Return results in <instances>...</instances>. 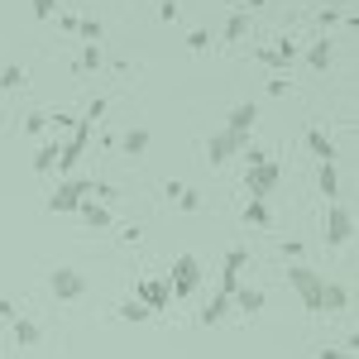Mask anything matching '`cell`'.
Masks as SVG:
<instances>
[{"mask_svg":"<svg viewBox=\"0 0 359 359\" xmlns=\"http://www.w3.org/2000/svg\"><path fill=\"white\" fill-rule=\"evenodd\" d=\"M316 20H321V29H331V25H340L345 15H340V10H326V15H316Z\"/></svg>","mask_w":359,"mask_h":359,"instance_id":"obj_36","label":"cell"},{"mask_svg":"<svg viewBox=\"0 0 359 359\" xmlns=\"http://www.w3.org/2000/svg\"><path fill=\"white\" fill-rule=\"evenodd\" d=\"M306 62H311L316 72H326V67L335 62V48H331V39H316V43L306 48Z\"/></svg>","mask_w":359,"mask_h":359,"instance_id":"obj_16","label":"cell"},{"mask_svg":"<svg viewBox=\"0 0 359 359\" xmlns=\"http://www.w3.org/2000/svg\"><path fill=\"white\" fill-rule=\"evenodd\" d=\"M34 15L39 20H57V0H34Z\"/></svg>","mask_w":359,"mask_h":359,"instance_id":"obj_32","label":"cell"},{"mask_svg":"<svg viewBox=\"0 0 359 359\" xmlns=\"http://www.w3.org/2000/svg\"><path fill=\"white\" fill-rule=\"evenodd\" d=\"M321 311H350V287L345 283H321Z\"/></svg>","mask_w":359,"mask_h":359,"instance_id":"obj_12","label":"cell"},{"mask_svg":"<svg viewBox=\"0 0 359 359\" xmlns=\"http://www.w3.org/2000/svg\"><path fill=\"white\" fill-rule=\"evenodd\" d=\"M283 259H287V264H302V240H283Z\"/></svg>","mask_w":359,"mask_h":359,"instance_id":"obj_31","label":"cell"},{"mask_svg":"<svg viewBox=\"0 0 359 359\" xmlns=\"http://www.w3.org/2000/svg\"><path fill=\"white\" fill-rule=\"evenodd\" d=\"M48 287H53V297H62V302H77L86 292V278L77 269H53L48 273Z\"/></svg>","mask_w":359,"mask_h":359,"instance_id":"obj_6","label":"cell"},{"mask_svg":"<svg viewBox=\"0 0 359 359\" xmlns=\"http://www.w3.org/2000/svg\"><path fill=\"white\" fill-rule=\"evenodd\" d=\"M96 67H101V48H96V43H86L82 57H77V72H96Z\"/></svg>","mask_w":359,"mask_h":359,"instance_id":"obj_27","label":"cell"},{"mask_svg":"<svg viewBox=\"0 0 359 359\" xmlns=\"http://www.w3.org/2000/svg\"><path fill=\"white\" fill-rule=\"evenodd\" d=\"M225 316H230V297H225V292H216L211 302L201 306V326H221Z\"/></svg>","mask_w":359,"mask_h":359,"instance_id":"obj_15","label":"cell"},{"mask_svg":"<svg viewBox=\"0 0 359 359\" xmlns=\"http://www.w3.org/2000/svg\"><path fill=\"white\" fill-rule=\"evenodd\" d=\"M350 240H355V216H350L345 206H335V201H331V211H326V245L345 249Z\"/></svg>","mask_w":359,"mask_h":359,"instance_id":"obj_4","label":"cell"},{"mask_svg":"<svg viewBox=\"0 0 359 359\" xmlns=\"http://www.w3.org/2000/svg\"><path fill=\"white\" fill-rule=\"evenodd\" d=\"M101 115H106V96H96V101H91V106H86V125H96V120H101Z\"/></svg>","mask_w":359,"mask_h":359,"instance_id":"obj_33","label":"cell"},{"mask_svg":"<svg viewBox=\"0 0 359 359\" xmlns=\"http://www.w3.org/2000/svg\"><path fill=\"white\" fill-rule=\"evenodd\" d=\"M57 5H82V0H57Z\"/></svg>","mask_w":359,"mask_h":359,"instance_id":"obj_38","label":"cell"},{"mask_svg":"<svg viewBox=\"0 0 359 359\" xmlns=\"http://www.w3.org/2000/svg\"><path fill=\"white\" fill-rule=\"evenodd\" d=\"M249 149V139H240V135H230V130H216V135L206 139V158L221 168V163H230L235 154H245Z\"/></svg>","mask_w":359,"mask_h":359,"instance_id":"obj_5","label":"cell"},{"mask_svg":"<svg viewBox=\"0 0 359 359\" xmlns=\"http://www.w3.org/2000/svg\"><path fill=\"white\" fill-rule=\"evenodd\" d=\"M245 182H249V192H254V201H264V196L278 187V163L273 158H264V163H254L245 172Z\"/></svg>","mask_w":359,"mask_h":359,"instance_id":"obj_7","label":"cell"},{"mask_svg":"<svg viewBox=\"0 0 359 359\" xmlns=\"http://www.w3.org/2000/svg\"><path fill=\"white\" fill-rule=\"evenodd\" d=\"M264 302H269V297H264L259 287H245V283H240V287H235V297H230V306H235V311H245V316H259Z\"/></svg>","mask_w":359,"mask_h":359,"instance_id":"obj_11","label":"cell"},{"mask_svg":"<svg viewBox=\"0 0 359 359\" xmlns=\"http://www.w3.org/2000/svg\"><path fill=\"white\" fill-rule=\"evenodd\" d=\"M287 283H292V292H297L311 311H321V283H326V278L316 273V269H306V264H287Z\"/></svg>","mask_w":359,"mask_h":359,"instance_id":"obj_1","label":"cell"},{"mask_svg":"<svg viewBox=\"0 0 359 359\" xmlns=\"http://www.w3.org/2000/svg\"><path fill=\"white\" fill-rule=\"evenodd\" d=\"M245 264H249V249H225V269H221V273H235V278H240V269H245Z\"/></svg>","mask_w":359,"mask_h":359,"instance_id":"obj_26","label":"cell"},{"mask_svg":"<svg viewBox=\"0 0 359 359\" xmlns=\"http://www.w3.org/2000/svg\"><path fill=\"white\" fill-rule=\"evenodd\" d=\"M120 321H154V311L139 302V297H130V302H120Z\"/></svg>","mask_w":359,"mask_h":359,"instance_id":"obj_23","label":"cell"},{"mask_svg":"<svg viewBox=\"0 0 359 359\" xmlns=\"http://www.w3.org/2000/svg\"><path fill=\"white\" fill-rule=\"evenodd\" d=\"M158 20H163V25H172V20H177V5H172V0H163V5H158Z\"/></svg>","mask_w":359,"mask_h":359,"instance_id":"obj_35","label":"cell"},{"mask_svg":"<svg viewBox=\"0 0 359 359\" xmlns=\"http://www.w3.org/2000/svg\"><path fill=\"white\" fill-rule=\"evenodd\" d=\"M57 149H62V144H43L39 158H34V172H57Z\"/></svg>","mask_w":359,"mask_h":359,"instance_id":"obj_24","label":"cell"},{"mask_svg":"<svg viewBox=\"0 0 359 359\" xmlns=\"http://www.w3.org/2000/svg\"><path fill=\"white\" fill-rule=\"evenodd\" d=\"M259 57V62H264V67H292V43H278V48H264V53H254Z\"/></svg>","mask_w":359,"mask_h":359,"instance_id":"obj_18","label":"cell"},{"mask_svg":"<svg viewBox=\"0 0 359 359\" xmlns=\"http://www.w3.org/2000/svg\"><path fill=\"white\" fill-rule=\"evenodd\" d=\"M135 292H139V302L149 306V311H163V306L172 302V287H168L163 278H144V283H135Z\"/></svg>","mask_w":359,"mask_h":359,"instance_id":"obj_8","label":"cell"},{"mask_svg":"<svg viewBox=\"0 0 359 359\" xmlns=\"http://www.w3.org/2000/svg\"><path fill=\"white\" fill-rule=\"evenodd\" d=\"M240 221H245V225H254V230H269V225H273V211H269L264 201H254V196H249V206L240 211Z\"/></svg>","mask_w":359,"mask_h":359,"instance_id":"obj_14","label":"cell"},{"mask_svg":"<svg viewBox=\"0 0 359 359\" xmlns=\"http://www.w3.org/2000/svg\"><path fill=\"white\" fill-rule=\"evenodd\" d=\"M259 5H264V0H240V10H259Z\"/></svg>","mask_w":359,"mask_h":359,"instance_id":"obj_37","label":"cell"},{"mask_svg":"<svg viewBox=\"0 0 359 359\" xmlns=\"http://www.w3.org/2000/svg\"><path fill=\"white\" fill-rule=\"evenodd\" d=\"M254 125H259V106H254V101H245V106H235V111L225 115V130H230V135H240V139H249Z\"/></svg>","mask_w":359,"mask_h":359,"instance_id":"obj_9","label":"cell"},{"mask_svg":"<svg viewBox=\"0 0 359 359\" xmlns=\"http://www.w3.org/2000/svg\"><path fill=\"white\" fill-rule=\"evenodd\" d=\"M187 48H192V53H206V48H211V34H206V29H192V34H187Z\"/></svg>","mask_w":359,"mask_h":359,"instance_id":"obj_29","label":"cell"},{"mask_svg":"<svg viewBox=\"0 0 359 359\" xmlns=\"http://www.w3.org/2000/svg\"><path fill=\"white\" fill-rule=\"evenodd\" d=\"M163 192L172 196V201H177V211H201V196H196L192 187H182V182H168Z\"/></svg>","mask_w":359,"mask_h":359,"instance_id":"obj_17","label":"cell"},{"mask_svg":"<svg viewBox=\"0 0 359 359\" xmlns=\"http://www.w3.org/2000/svg\"><path fill=\"white\" fill-rule=\"evenodd\" d=\"M10 335H15V345H39V326H34V321H25V316H15V321H10Z\"/></svg>","mask_w":359,"mask_h":359,"instance_id":"obj_20","label":"cell"},{"mask_svg":"<svg viewBox=\"0 0 359 359\" xmlns=\"http://www.w3.org/2000/svg\"><path fill=\"white\" fill-rule=\"evenodd\" d=\"M306 149L316 154V163H335V139L321 130V125H311L306 130Z\"/></svg>","mask_w":359,"mask_h":359,"instance_id":"obj_10","label":"cell"},{"mask_svg":"<svg viewBox=\"0 0 359 359\" xmlns=\"http://www.w3.org/2000/svg\"><path fill=\"white\" fill-rule=\"evenodd\" d=\"M168 287H172V297H192L196 287H201V264H196L192 254H177V264H172V278H168Z\"/></svg>","mask_w":359,"mask_h":359,"instance_id":"obj_3","label":"cell"},{"mask_svg":"<svg viewBox=\"0 0 359 359\" xmlns=\"http://www.w3.org/2000/svg\"><path fill=\"white\" fill-rule=\"evenodd\" d=\"M249 25H254V15H249V10H235V15L225 20V39H230V43H240V39L249 34Z\"/></svg>","mask_w":359,"mask_h":359,"instance_id":"obj_19","label":"cell"},{"mask_svg":"<svg viewBox=\"0 0 359 359\" xmlns=\"http://www.w3.org/2000/svg\"><path fill=\"white\" fill-rule=\"evenodd\" d=\"M149 144H154L149 130H125V135H120V149H125V154H144Z\"/></svg>","mask_w":359,"mask_h":359,"instance_id":"obj_21","label":"cell"},{"mask_svg":"<svg viewBox=\"0 0 359 359\" xmlns=\"http://www.w3.org/2000/svg\"><path fill=\"white\" fill-rule=\"evenodd\" d=\"M86 196H91V182H86V177H62L57 192L48 196V211H57V216H62V211H77Z\"/></svg>","mask_w":359,"mask_h":359,"instance_id":"obj_2","label":"cell"},{"mask_svg":"<svg viewBox=\"0 0 359 359\" xmlns=\"http://www.w3.org/2000/svg\"><path fill=\"white\" fill-rule=\"evenodd\" d=\"M77 29H82L86 43H101V20H77Z\"/></svg>","mask_w":359,"mask_h":359,"instance_id":"obj_30","label":"cell"},{"mask_svg":"<svg viewBox=\"0 0 359 359\" xmlns=\"http://www.w3.org/2000/svg\"><path fill=\"white\" fill-rule=\"evenodd\" d=\"M77 211H82V221L91 225V230H106V225H111V206H101V201H91V196H86Z\"/></svg>","mask_w":359,"mask_h":359,"instance_id":"obj_13","label":"cell"},{"mask_svg":"<svg viewBox=\"0 0 359 359\" xmlns=\"http://www.w3.org/2000/svg\"><path fill=\"white\" fill-rule=\"evenodd\" d=\"M316 359H355V350H345V345H340V350H331V345H326Z\"/></svg>","mask_w":359,"mask_h":359,"instance_id":"obj_34","label":"cell"},{"mask_svg":"<svg viewBox=\"0 0 359 359\" xmlns=\"http://www.w3.org/2000/svg\"><path fill=\"white\" fill-rule=\"evenodd\" d=\"M48 130V111H29L25 115V135H43Z\"/></svg>","mask_w":359,"mask_h":359,"instance_id":"obj_28","label":"cell"},{"mask_svg":"<svg viewBox=\"0 0 359 359\" xmlns=\"http://www.w3.org/2000/svg\"><path fill=\"white\" fill-rule=\"evenodd\" d=\"M316 187L331 196V201L340 196V172H335V163H321V172H316Z\"/></svg>","mask_w":359,"mask_h":359,"instance_id":"obj_22","label":"cell"},{"mask_svg":"<svg viewBox=\"0 0 359 359\" xmlns=\"http://www.w3.org/2000/svg\"><path fill=\"white\" fill-rule=\"evenodd\" d=\"M25 82H29L25 67H5V72H0V91H20Z\"/></svg>","mask_w":359,"mask_h":359,"instance_id":"obj_25","label":"cell"}]
</instances>
